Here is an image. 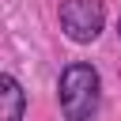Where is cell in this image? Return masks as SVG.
<instances>
[{
  "label": "cell",
  "instance_id": "1",
  "mask_svg": "<svg viewBox=\"0 0 121 121\" xmlns=\"http://www.w3.org/2000/svg\"><path fill=\"white\" fill-rule=\"evenodd\" d=\"M57 95H60V110L68 121H91L98 113V102H102V79L91 64L76 60L60 72Z\"/></svg>",
  "mask_w": 121,
  "mask_h": 121
},
{
  "label": "cell",
  "instance_id": "2",
  "mask_svg": "<svg viewBox=\"0 0 121 121\" xmlns=\"http://www.w3.org/2000/svg\"><path fill=\"white\" fill-rule=\"evenodd\" d=\"M102 23H106V4L102 0H64L60 4V30L87 45L102 34Z\"/></svg>",
  "mask_w": 121,
  "mask_h": 121
},
{
  "label": "cell",
  "instance_id": "3",
  "mask_svg": "<svg viewBox=\"0 0 121 121\" xmlns=\"http://www.w3.org/2000/svg\"><path fill=\"white\" fill-rule=\"evenodd\" d=\"M23 110H26V95L19 87L15 76H0V121H23Z\"/></svg>",
  "mask_w": 121,
  "mask_h": 121
},
{
  "label": "cell",
  "instance_id": "4",
  "mask_svg": "<svg viewBox=\"0 0 121 121\" xmlns=\"http://www.w3.org/2000/svg\"><path fill=\"white\" fill-rule=\"evenodd\" d=\"M117 34H121V23H117Z\"/></svg>",
  "mask_w": 121,
  "mask_h": 121
}]
</instances>
